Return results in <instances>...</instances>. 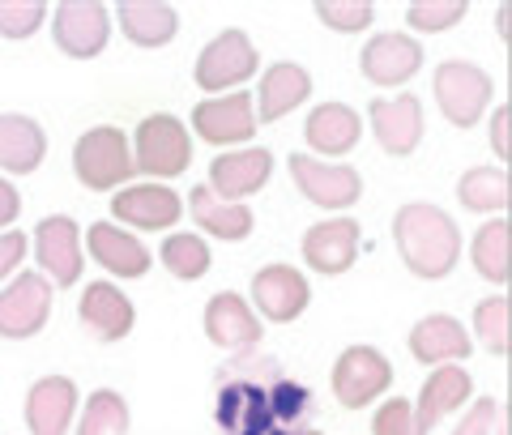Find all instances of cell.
I'll return each instance as SVG.
<instances>
[{
    "mask_svg": "<svg viewBox=\"0 0 512 435\" xmlns=\"http://www.w3.org/2000/svg\"><path fill=\"white\" fill-rule=\"evenodd\" d=\"M312 406V393L295 380L231 376L218 389V427L227 435H295V423Z\"/></svg>",
    "mask_w": 512,
    "mask_h": 435,
    "instance_id": "6da1fadb",
    "label": "cell"
},
{
    "mask_svg": "<svg viewBox=\"0 0 512 435\" xmlns=\"http://www.w3.org/2000/svg\"><path fill=\"white\" fill-rule=\"evenodd\" d=\"M393 244L402 265L423 282H440L461 261V231L448 209L431 201H406L393 214Z\"/></svg>",
    "mask_w": 512,
    "mask_h": 435,
    "instance_id": "7a4b0ae2",
    "label": "cell"
},
{
    "mask_svg": "<svg viewBox=\"0 0 512 435\" xmlns=\"http://www.w3.org/2000/svg\"><path fill=\"white\" fill-rule=\"evenodd\" d=\"M73 175H77V184L90 188V192L124 188L137 175L128 137L116 124H99V128H90V133H82L73 145Z\"/></svg>",
    "mask_w": 512,
    "mask_h": 435,
    "instance_id": "3957f363",
    "label": "cell"
},
{
    "mask_svg": "<svg viewBox=\"0 0 512 435\" xmlns=\"http://www.w3.org/2000/svg\"><path fill=\"white\" fill-rule=\"evenodd\" d=\"M431 94H436L440 116L453 128H474L491 103L495 82L474 60H444V64H436V73H431Z\"/></svg>",
    "mask_w": 512,
    "mask_h": 435,
    "instance_id": "277c9868",
    "label": "cell"
},
{
    "mask_svg": "<svg viewBox=\"0 0 512 435\" xmlns=\"http://www.w3.org/2000/svg\"><path fill=\"white\" fill-rule=\"evenodd\" d=\"M192 163V137L188 124L158 111V116H146L137 124V141H133V167L154 180H175L184 175Z\"/></svg>",
    "mask_w": 512,
    "mask_h": 435,
    "instance_id": "5b68a950",
    "label": "cell"
},
{
    "mask_svg": "<svg viewBox=\"0 0 512 435\" xmlns=\"http://www.w3.org/2000/svg\"><path fill=\"white\" fill-rule=\"evenodd\" d=\"M333 397H338L342 410H363L372 406L376 397L389 393L393 384V363L384 359L376 346H346L333 363Z\"/></svg>",
    "mask_w": 512,
    "mask_h": 435,
    "instance_id": "8992f818",
    "label": "cell"
},
{
    "mask_svg": "<svg viewBox=\"0 0 512 435\" xmlns=\"http://www.w3.org/2000/svg\"><path fill=\"white\" fill-rule=\"evenodd\" d=\"M52 282L43 278L39 269L18 273L5 290H0V337L5 342H26V337H39L52 320Z\"/></svg>",
    "mask_w": 512,
    "mask_h": 435,
    "instance_id": "52a82bcc",
    "label": "cell"
},
{
    "mask_svg": "<svg viewBox=\"0 0 512 435\" xmlns=\"http://www.w3.org/2000/svg\"><path fill=\"white\" fill-rule=\"evenodd\" d=\"M256 64H261V56H256V43L248 39V30H222L218 39L201 47L192 77H197V86L205 94H222L256 77Z\"/></svg>",
    "mask_w": 512,
    "mask_h": 435,
    "instance_id": "ba28073f",
    "label": "cell"
},
{
    "mask_svg": "<svg viewBox=\"0 0 512 435\" xmlns=\"http://www.w3.org/2000/svg\"><path fill=\"white\" fill-rule=\"evenodd\" d=\"M52 39L69 60L103 56L111 39V9L103 0H60L52 13Z\"/></svg>",
    "mask_w": 512,
    "mask_h": 435,
    "instance_id": "9c48e42d",
    "label": "cell"
},
{
    "mask_svg": "<svg viewBox=\"0 0 512 435\" xmlns=\"http://www.w3.org/2000/svg\"><path fill=\"white\" fill-rule=\"evenodd\" d=\"M286 171H291L299 197L308 205L350 209L363 197V175L355 167H346V163H320V158H308V154H291Z\"/></svg>",
    "mask_w": 512,
    "mask_h": 435,
    "instance_id": "30bf717a",
    "label": "cell"
},
{
    "mask_svg": "<svg viewBox=\"0 0 512 435\" xmlns=\"http://www.w3.org/2000/svg\"><path fill=\"white\" fill-rule=\"evenodd\" d=\"M35 261L52 286L82 282V227L69 214H52L35 227Z\"/></svg>",
    "mask_w": 512,
    "mask_h": 435,
    "instance_id": "8fae6325",
    "label": "cell"
},
{
    "mask_svg": "<svg viewBox=\"0 0 512 435\" xmlns=\"http://www.w3.org/2000/svg\"><path fill=\"white\" fill-rule=\"evenodd\" d=\"M367 124H372V133H376L384 154L410 158L423 145V99H419V94L372 99V103H367Z\"/></svg>",
    "mask_w": 512,
    "mask_h": 435,
    "instance_id": "7c38bea8",
    "label": "cell"
},
{
    "mask_svg": "<svg viewBox=\"0 0 512 435\" xmlns=\"http://www.w3.org/2000/svg\"><path fill=\"white\" fill-rule=\"evenodd\" d=\"M252 303L265 320L291 325V320H299L303 312H308L312 286L291 265H265V269H256V278H252Z\"/></svg>",
    "mask_w": 512,
    "mask_h": 435,
    "instance_id": "4fadbf2b",
    "label": "cell"
},
{
    "mask_svg": "<svg viewBox=\"0 0 512 435\" xmlns=\"http://www.w3.org/2000/svg\"><path fill=\"white\" fill-rule=\"evenodd\" d=\"M111 218H116V227L167 231L184 218V201L167 184H133L111 197Z\"/></svg>",
    "mask_w": 512,
    "mask_h": 435,
    "instance_id": "5bb4252c",
    "label": "cell"
},
{
    "mask_svg": "<svg viewBox=\"0 0 512 435\" xmlns=\"http://www.w3.org/2000/svg\"><path fill=\"white\" fill-rule=\"evenodd\" d=\"M192 133L210 145H244L256 137L252 94L235 90L227 99H201L192 107Z\"/></svg>",
    "mask_w": 512,
    "mask_h": 435,
    "instance_id": "9a60e30c",
    "label": "cell"
},
{
    "mask_svg": "<svg viewBox=\"0 0 512 435\" xmlns=\"http://www.w3.org/2000/svg\"><path fill=\"white\" fill-rule=\"evenodd\" d=\"M205 337L218 346V350H256L261 346V320H256L252 303L244 295H235V290H218V295L205 303Z\"/></svg>",
    "mask_w": 512,
    "mask_h": 435,
    "instance_id": "2e32d148",
    "label": "cell"
},
{
    "mask_svg": "<svg viewBox=\"0 0 512 435\" xmlns=\"http://www.w3.org/2000/svg\"><path fill=\"white\" fill-rule=\"evenodd\" d=\"M269 175H274V154L265 145H248V150L218 154L210 163V184L205 188L222 201H244L269 184Z\"/></svg>",
    "mask_w": 512,
    "mask_h": 435,
    "instance_id": "e0dca14e",
    "label": "cell"
},
{
    "mask_svg": "<svg viewBox=\"0 0 512 435\" xmlns=\"http://www.w3.org/2000/svg\"><path fill=\"white\" fill-rule=\"evenodd\" d=\"M312 99V73L295 60H278L261 73V86L252 94V111L256 124H274L282 116H291L295 107H303Z\"/></svg>",
    "mask_w": 512,
    "mask_h": 435,
    "instance_id": "ac0fdd59",
    "label": "cell"
},
{
    "mask_svg": "<svg viewBox=\"0 0 512 435\" xmlns=\"http://www.w3.org/2000/svg\"><path fill=\"white\" fill-rule=\"evenodd\" d=\"M359 222L355 218H325L316 227L303 231V261L308 269L325 273V278H338L355 265L359 256Z\"/></svg>",
    "mask_w": 512,
    "mask_h": 435,
    "instance_id": "d6986e66",
    "label": "cell"
},
{
    "mask_svg": "<svg viewBox=\"0 0 512 435\" xmlns=\"http://www.w3.org/2000/svg\"><path fill=\"white\" fill-rule=\"evenodd\" d=\"M359 69L372 86H406L423 69V43L414 35H372L359 56Z\"/></svg>",
    "mask_w": 512,
    "mask_h": 435,
    "instance_id": "ffe728a7",
    "label": "cell"
},
{
    "mask_svg": "<svg viewBox=\"0 0 512 435\" xmlns=\"http://www.w3.org/2000/svg\"><path fill=\"white\" fill-rule=\"evenodd\" d=\"M410 354L419 359L423 367H444V363H466L474 354V337L470 329L461 325L457 316L436 312V316H423L419 325L410 329Z\"/></svg>",
    "mask_w": 512,
    "mask_h": 435,
    "instance_id": "44dd1931",
    "label": "cell"
},
{
    "mask_svg": "<svg viewBox=\"0 0 512 435\" xmlns=\"http://www.w3.org/2000/svg\"><path fill=\"white\" fill-rule=\"evenodd\" d=\"M82 406L77 384L69 376H43L26 393V427L30 435H69L73 414Z\"/></svg>",
    "mask_w": 512,
    "mask_h": 435,
    "instance_id": "7402d4cb",
    "label": "cell"
},
{
    "mask_svg": "<svg viewBox=\"0 0 512 435\" xmlns=\"http://www.w3.org/2000/svg\"><path fill=\"white\" fill-rule=\"evenodd\" d=\"M77 320H82L99 342H124L137 325V308L116 282H90L82 303H77Z\"/></svg>",
    "mask_w": 512,
    "mask_h": 435,
    "instance_id": "603a6c76",
    "label": "cell"
},
{
    "mask_svg": "<svg viewBox=\"0 0 512 435\" xmlns=\"http://www.w3.org/2000/svg\"><path fill=\"white\" fill-rule=\"evenodd\" d=\"M86 248L94 256V265L116 273V278H124V282L146 278V269H150V248L141 244L137 235L116 227V222H94V227L86 231Z\"/></svg>",
    "mask_w": 512,
    "mask_h": 435,
    "instance_id": "cb8c5ba5",
    "label": "cell"
},
{
    "mask_svg": "<svg viewBox=\"0 0 512 435\" xmlns=\"http://www.w3.org/2000/svg\"><path fill=\"white\" fill-rule=\"evenodd\" d=\"M470 393H474V376L461 363L436 367V372L423 380V389H419V410H414V423H419V431L427 435L431 427H440L448 414H457L461 406H466Z\"/></svg>",
    "mask_w": 512,
    "mask_h": 435,
    "instance_id": "d4e9b609",
    "label": "cell"
},
{
    "mask_svg": "<svg viewBox=\"0 0 512 435\" xmlns=\"http://www.w3.org/2000/svg\"><path fill=\"white\" fill-rule=\"evenodd\" d=\"M303 137H308V145L320 154V163H325V158H342V154L355 150L359 137H363L359 111L346 107V103H320L308 111Z\"/></svg>",
    "mask_w": 512,
    "mask_h": 435,
    "instance_id": "484cf974",
    "label": "cell"
},
{
    "mask_svg": "<svg viewBox=\"0 0 512 435\" xmlns=\"http://www.w3.org/2000/svg\"><path fill=\"white\" fill-rule=\"evenodd\" d=\"M120 35L133 47H167L180 35V13L167 0H120Z\"/></svg>",
    "mask_w": 512,
    "mask_h": 435,
    "instance_id": "4316f807",
    "label": "cell"
},
{
    "mask_svg": "<svg viewBox=\"0 0 512 435\" xmlns=\"http://www.w3.org/2000/svg\"><path fill=\"white\" fill-rule=\"evenodd\" d=\"M188 214H192V222H197L205 235L222 239V244H239V239H248L252 222H256L244 201H222L205 184H197L188 192Z\"/></svg>",
    "mask_w": 512,
    "mask_h": 435,
    "instance_id": "83f0119b",
    "label": "cell"
},
{
    "mask_svg": "<svg viewBox=\"0 0 512 435\" xmlns=\"http://www.w3.org/2000/svg\"><path fill=\"white\" fill-rule=\"evenodd\" d=\"M43 158H47V133L39 128V120L5 111L0 116V171L30 175L43 167Z\"/></svg>",
    "mask_w": 512,
    "mask_h": 435,
    "instance_id": "f1b7e54d",
    "label": "cell"
},
{
    "mask_svg": "<svg viewBox=\"0 0 512 435\" xmlns=\"http://www.w3.org/2000/svg\"><path fill=\"white\" fill-rule=\"evenodd\" d=\"M470 261H474V273L483 282H495V286H508L512 278V222L500 214L483 222L474 231V244H470Z\"/></svg>",
    "mask_w": 512,
    "mask_h": 435,
    "instance_id": "f546056e",
    "label": "cell"
},
{
    "mask_svg": "<svg viewBox=\"0 0 512 435\" xmlns=\"http://www.w3.org/2000/svg\"><path fill=\"white\" fill-rule=\"evenodd\" d=\"M457 201L474 209V214H495L500 218L512 205V175L508 167H470L457 180Z\"/></svg>",
    "mask_w": 512,
    "mask_h": 435,
    "instance_id": "4dcf8cb0",
    "label": "cell"
},
{
    "mask_svg": "<svg viewBox=\"0 0 512 435\" xmlns=\"http://www.w3.org/2000/svg\"><path fill=\"white\" fill-rule=\"evenodd\" d=\"M158 261H163V269L171 273V278H180V282H197L210 273L214 265V256H210V244H205L201 235H167L163 239V248H158Z\"/></svg>",
    "mask_w": 512,
    "mask_h": 435,
    "instance_id": "1f68e13d",
    "label": "cell"
},
{
    "mask_svg": "<svg viewBox=\"0 0 512 435\" xmlns=\"http://www.w3.org/2000/svg\"><path fill=\"white\" fill-rule=\"evenodd\" d=\"M474 337L483 342V350H491L495 359H508L512 354V299L508 295H491L474 308Z\"/></svg>",
    "mask_w": 512,
    "mask_h": 435,
    "instance_id": "d6a6232c",
    "label": "cell"
},
{
    "mask_svg": "<svg viewBox=\"0 0 512 435\" xmlns=\"http://www.w3.org/2000/svg\"><path fill=\"white\" fill-rule=\"evenodd\" d=\"M128 401L116 389H94L86 397V410H82V423H77V435H128Z\"/></svg>",
    "mask_w": 512,
    "mask_h": 435,
    "instance_id": "836d02e7",
    "label": "cell"
},
{
    "mask_svg": "<svg viewBox=\"0 0 512 435\" xmlns=\"http://www.w3.org/2000/svg\"><path fill=\"white\" fill-rule=\"evenodd\" d=\"M470 0H419V5L406 9V26L419 30V35H444L457 22H466Z\"/></svg>",
    "mask_w": 512,
    "mask_h": 435,
    "instance_id": "e575fe53",
    "label": "cell"
},
{
    "mask_svg": "<svg viewBox=\"0 0 512 435\" xmlns=\"http://www.w3.org/2000/svg\"><path fill=\"white\" fill-rule=\"evenodd\" d=\"M316 18L329 30H338V35H359V30L376 22V5L372 0H320Z\"/></svg>",
    "mask_w": 512,
    "mask_h": 435,
    "instance_id": "d590c367",
    "label": "cell"
},
{
    "mask_svg": "<svg viewBox=\"0 0 512 435\" xmlns=\"http://www.w3.org/2000/svg\"><path fill=\"white\" fill-rule=\"evenodd\" d=\"M47 22L43 0H0V39H30Z\"/></svg>",
    "mask_w": 512,
    "mask_h": 435,
    "instance_id": "8d00e7d4",
    "label": "cell"
},
{
    "mask_svg": "<svg viewBox=\"0 0 512 435\" xmlns=\"http://www.w3.org/2000/svg\"><path fill=\"white\" fill-rule=\"evenodd\" d=\"M372 435H423L419 423H414V406L406 397H393L384 401L372 418Z\"/></svg>",
    "mask_w": 512,
    "mask_h": 435,
    "instance_id": "74e56055",
    "label": "cell"
},
{
    "mask_svg": "<svg viewBox=\"0 0 512 435\" xmlns=\"http://www.w3.org/2000/svg\"><path fill=\"white\" fill-rule=\"evenodd\" d=\"M504 418V401H495V397H478L474 406L461 414V427L453 435H491L495 423Z\"/></svg>",
    "mask_w": 512,
    "mask_h": 435,
    "instance_id": "f35d334b",
    "label": "cell"
},
{
    "mask_svg": "<svg viewBox=\"0 0 512 435\" xmlns=\"http://www.w3.org/2000/svg\"><path fill=\"white\" fill-rule=\"evenodd\" d=\"M26 248H30V239L22 231H0V282H5L9 273L22 265Z\"/></svg>",
    "mask_w": 512,
    "mask_h": 435,
    "instance_id": "ab89813d",
    "label": "cell"
},
{
    "mask_svg": "<svg viewBox=\"0 0 512 435\" xmlns=\"http://www.w3.org/2000/svg\"><path fill=\"white\" fill-rule=\"evenodd\" d=\"M491 145H495V158H500V163H508V158H512V107H508V103L495 107Z\"/></svg>",
    "mask_w": 512,
    "mask_h": 435,
    "instance_id": "60d3db41",
    "label": "cell"
},
{
    "mask_svg": "<svg viewBox=\"0 0 512 435\" xmlns=\"http://www.w3.org/2000/svg\"><path fill=\"white\" fill-rule=\"evenodd\" d=\"M18 214H22V192L0 175V231H9L18 222Z\"/></svg>",
    "mask_w": 512,
    "mask_h": 435,
    "instance_id": "b9f144b4",
    "label": "cell"
},
{
    "mask_svg": "<svg viewBox=\"0 0 512 435\" xmlns=\"http://www.w3.org/2000/svg\"><path fill=\"white\" fill-rule=\"evenodd\" d=\"M508 18H512V9L504 5V9H500V39H504V43H508Z\"/></svg>",
    "mask_w": 512,
    "mask_h": 435,
    "instance_id": "7bdbcfd3",
    "label": "cell"
},
{
    "mask_svg": "<svg viewBox=\"0 0 512 435\" xmlns=\"http://www.w3.org/2000/svg\"><path fill=\"white\" fill-rule=\"evenodd\" d=\"M491 435H508V418H500V423H495V431Z\"/></svg>",
    "mask_w": 512,
    "mask_h": 435,
    "instance_id": "ee69618b",
    "label": "cell"
},
{
    "mask_svg": "<svg viewBox=\"0 0 512 435\" xmlns=\"http://www.w3.org/2000/svg\"><path fill=\"white\" fill-rule=\"evenodd\" d=\"M295 435H320V431H295Z\"/></svg>",
    "mask_w": 512,
    "mask_h": 435,
    "instance_id": "f6af8a7d",
    "label": "cell"
}]
</instances>
